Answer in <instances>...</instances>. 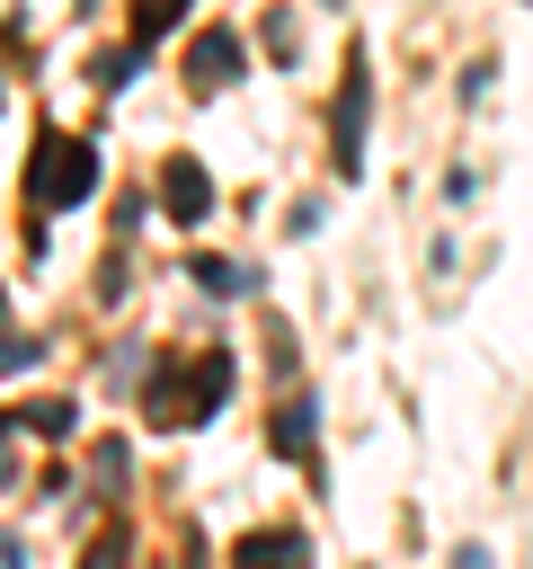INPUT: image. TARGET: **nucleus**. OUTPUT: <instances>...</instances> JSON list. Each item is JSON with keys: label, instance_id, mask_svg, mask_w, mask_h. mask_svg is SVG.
Returning <instances> with one entry per match:
<instances>
[{"label": "nucleus", "instance_id": "1", "mask_svg": "<svg viewBox=\"0 0 533 569\" xmlns=\"http://www.w3.org/2000/svg\"><path fill=\"white\" fill-rule=\"evenodd\" d=\"M231 382H240V365L213 347V356H160L151 373H142V427H169V436H187V427H204L222 400H231Z\"/></svg>", "mask_w": 533, "mask_h": 569}, {"label": "nucleus", "instance_id": "2", "mask_svg": "<svg viewBox=\"0 0 533 569\" xmlns=\"http://www.w3.org/2000/svg\"><path fill=\"white\" fill-rule=\"evenodd\" d=\"M98 187V142H71V133H36V160H27V213L36 222H53V213H71L80 196Z\"/></svg>", "mask_w": 533, "mask_h": 569}, {"label": "nucleus", "instance_id": "3", "mask_svg": "<svg viewBox=\"0 0 533 569\" xmlns=\"http://www.w3.org/2000/svg\"><path fill=\"white\" fill-rule=\"evenodd\" d=\"M364 124H373V71H364V53H346V80H338V107H329L338 178H364Z\"/></svg>", "mask_w": 533, "mask_h": 569}, {"label": "nucleus", "instance_id": "4", "mask_svg": "<svg viewBox=\"0 0 533 569\" xmlns=\"http://www.w3.org/2000/svg\"><path fill=\"white\" fill-rule=\"evenodd\" d=\"M160 213H169V222H187V231L213 213V178H204V160H187V151H169V160H160Z\"/></svg>", "mask_w": 533, "mask_h": 569}, {"label": "nucleus", "instance_id": "5", "mask_svg": "<svg viewBox=\"0 0 533 569\" xmlns=\"http://www.w3.org/2000/svg\"><path fill=\"white\" fill-rule=\"evenodd\" d=\"M231 80H240V36H231V27H204V36L187 44V89L213 98V89H231Z\"/></svg>", "mask_w": 533, "mask_h": 569}, {"label": "nucleus", "instance_id": "6", "mask_svg": "<svg viewBox=\"0 0 533 569\" xmlns=\"http://www.w3.org/2000/svg\"><path fill=\"white\" fill-rule=\"evenodd\" d=\"M231 569H311V542H302V533L258 525V533H240V542H231Z\"/></svg>", "mask_w": 533, "mask_h": 569}, {"label": "nucleus", "instance_id": "7", "mask_svg": "<svg viewBox=\"0 0 533 569\" xmlns=\"http://www.w3.org/2000/svg\"><path fill=\"white\" fill-rule=\"evenodd\" d=\"M311 418H320V409H311V391H293V409H275V427H266V445H275L302 480L320 471V453H311Z\"/></svg>", "mask_w": 533, "mask_h": 569}, {"label": "nucleus", "instance_id": "8", "mask_svg": "<svg viewBox=\"0 0 533 569\" xmlns=\"http://www.w3.org/2000/svg\"><path fill=\"white\" fill-rule=\"evenodd\" d=\"M9 427H27V436H71V427H80V409H71V400H36V409H18Z\"/></svg>", "mask_w": 533, "mask_h": 569}, {"label": "nucleus", "instance_id": "9", "mask_svg": "<svg viewBox=\"0 0 533 569\" xmlns=\"http://www.w3.org/2000/svg\"><path fill=\"white\" fill-rule=\"evenodd\" d=\"M178 18H187V0H133V44H160Z\"/></svg>", "mask_w": 533, "mask_h": 569}, {"label": "nucleus", "instance_id": "10", "mask_svg": "<svg viewBox=\"0 0 533 569\" xmlns=\"http://www.w3.org/2000/svg\"><path fill=\"white\" fill-rule=\"evenodd\" d=\"M195 284H204V293H249V267H231V258H195Z\"/></svg>", "mask_w": 533, "mask_h": 569}, {"label": "nucleus", "instance_id": "11", "mask_svg": "<svg viewBox=\"0 0 533 569\" xmlns=\"http://www.w3.org/2000/svg\"><path fill=\"white\" fill-rule=\"evenodd\" d=\"M36 356H44V347H36V338H18V329H9V311H0V373H27Z\"/></svg>", "mask_w": 533, "mask_h": 569}, {"label": "nucleus", "instance_id": "12", "mask_svg": "<svg viewBox=\"0 0 533 569\" xmlns=\"http://www.w3.org/2000/svg\"><path fill=\"white\" fill-rule=\"evenodd\" d=\"M266 53H275V62H293V53H302V36H293V18H284V9L266 18Z\"/></svg>", "mask_w": 533, "mask_h": 569}, {"label": "nucleus", "instance_id": "13", "mask_svg": "<svg viewBox=\"0 0 533 569\" xmlns=\"http://www.w3.org/2000/svg\"><path fill=\"white\" fill-rule=\"evenodd\" d=\"M80 569H124V533H98V542H89V560H80Z\"/></svg>", "mask_w": 533, "mask_h": 569}, {"label": "nucleus", "instance_id": "14", "mask_svg": "<svg viewBox=\"0 0 533 569\" xmlns=\"http://www.w3.org/2000/svg\"><path fill=\"white\" fill-rule=\"evenodd\" d=\"M453 569H489V551H480V542H462V551H453Z\"/></svg>", "mask_w": 533, "mask_h": 569}, {"label": "nucleus", "instance_id": "15", "mask_svg": "<svg viewBox=\"0 0 533 569\" xmlns=\"http://www.w3.org/2000/svg\"><path fill=\"white\" fill-rule=\"evenodd\" d=\"M320 9H346V0H320Z\"/></svg>", "mask_w": 533, "mask_h": 569}, {"label": "nucleus", "instance_id": "16", "mask_svg": "<svg viewBox=\"0 0 533 569\" xmlns=\"http://www.w3.org/2000/svg\"><path fill=\"white\" fill-rule=\"evenodd\" d=\"M0 98H9V89H0Z\"/></svg>", "mask_w": 533, "mask_h": 569}]
</instances>
